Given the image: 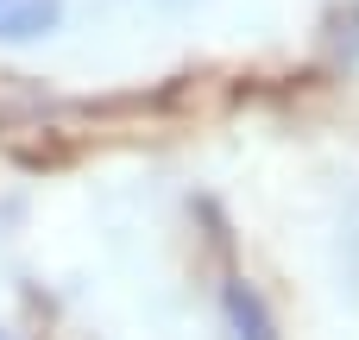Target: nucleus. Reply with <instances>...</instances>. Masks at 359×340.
<instances>
[{"label": "nucleus", "instance_id": "1", "mask_svg": "<svg viewBox=\"0 0 359 340\" xmlns=\"http://www.w3.org/2000/svg\"><path fill=\"white\" fill-rule=\"evenodd\" d=\"M57 19H63V0H0V44L50 38Z\"/></svg>", "mask_w": 359, "mask_h": 340}, {"label": "nucleus", "instance_id": "2", "mask_svg": "<svg viewBox=\"0 0 359 340\" xmlns=\"http://www.w3.org/2000/svg\"><path fill=\"white\" fill-rule=\"evenodd\" d=\"M227 322H233L240 340H278V322L265 315V303H259L252 284H227Z\"/></svg>", "mask_w": 359, "mask_h": 340}, {"label": "nucleus", "instance_id": "4", "mask_svg": "<svg viewBox=\"0 0 359 340\" xmlns=\"http://www.w3.org/2000/svg\"><path fill=\"white\" fill-rule=\"evenodd\" d=\"M0 340H13V334H6V328H0Z\"/></svg>", "mask_w": 359, "mask_h": 340}, {"label": "nucleus", "instance_id": "3", "mask_svg": "<svg viewBox=\"0 0 359 340\" xmlns=\"http://www.w3.org/2000/svg\"><path fill=\"white\" fill-rule=\"evenodd\" d=\"M347 50H359V19H353V25H347Z\"/></svg>", "mask_w": 359, "mask_h": 340}]
</instances>
